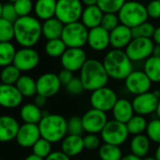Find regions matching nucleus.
Returning a JSON list of instances; mask_svg holds the SVG:
<instances>
[{
	"mask_svg": "<svg viewBox=\"0 0 160 160\" xmlns=\"http://www.w3.org/2000/svg\"><path fill=\"white\" fill-rule=\"evenodd\" d=\"M13 26L14 40L22 47L33 48L42 36V23L37 17L31 15L19 17Z\"/></svg>",
	"mask_w": 160,
	"mask_h": 160,
	"instance_id": "1",
	"label": "nucleus"
},
{
	"mask_svg": "<svg viewBox=\"0 0 160 160\" xmlns=\"http://www.w3.org/2000/svg\"><path fill=\"white\" fill-rule=\"evenodd\" d=\"M79 78L85 91L92 92L100 88L106 87L109 76L102 61L96 58H88L79 72Z\"/></svg>",
	"mask_w": 160,
	"mask_h": 160,
	"instance_id": "2",
	"label": "nucleus"
},
{
	"mask_svg": "<svg viewBox=\"0 0 160 160\" xmlns=\"http://www.w3.org/2000/svg\"><path fill=\"white\" fill-rule=\"evenodd\" d=\"M104 67L109 76L114 80H125L134 71L133 62L124 50L111 49L104 57Z\"/></svg>",
	"mask_w": 160,
	"mask_h": 160,
	"instance_id": "3",
	"label": "nucleus"
},
{
	"mask_svg": "<svg viewBox=\"0 0 160 160\" xmlns=\"http://www.w3.org/2000/svg\"><path fill=\"white\" fill-rule=\"evenodd\" d=\"M38 125L41 137L52 144L61 141L68 135L67 120L60 114L43 113V117Z\"/></svg>",
	"mask_w": 160,
	"mask_h": 160,
	"instance_id": "4",
	"label": "nucleus"
},
{
	"mask_svg": "<svg viewBox=\"0 0 160 160\" xmlns=\"http://www.w3.org/2000/svg\"><path fill=\"white\" fill-rule=\"evenodd\" d=\"M117 14L120 23L130 28L147 22L149 18L146 6L135 0L126 1Z\"/></svg>",
	"mask_w": 160,
	"mask_h": 160,
	"instance_id": "5",
	"label": "nucleus"
},
{
	"mask_svg": "<svg viewBox=\"0 0 160 160\" xmlns=\"http://www.w3.org/2000/svg\"><path fill=\"white\" fill-rule=\"evenodd\" d=\"M84 6L81 0H57L55 17L63 25L79 22Z\"/></svg>",
	"mask_w": 160,
	"mask_h": 160,
	"instance_id": "6",
	"label": "nucleus"
},
{
	"mask_svg": "<svg viewBox=\"0 0 160 160\" xmlns=\"http://www.w3.org/2000/svg\"><path fill=\"white\" fill-rule=\"evenodd\" d=\"M88 35L89 29L79 21L64 25L60 39L67 48H83L88 42Z\"/></svg>",
	"mask_w": 160,
	"mask_h": 160,
	"instance_id": "7",
	"label": "nucleus"
},
{
	"mask_svg": "<svg viewBox=\"0 0 160 160\" xmlns=\"http://www.w3.org/2000/svg\"><path fill=\"white\" fill-rule=\"evenodd\" d=\"M100 135L104 143L121 146L127 140L130 134L125 123L113 119L108 122Z\"/></svg>",
	"mask_w": 160,
	"mask_h": 160,
	"instance_id": "8",
	"label": "nucleus"
},
{
	"mask_svg": "<svg viewBox=\"0 0 160 160\" xmlns=\"http://www.w3.org/2000/svg\"><path fill=\"white\" fill-rule=\"evenodd\" d=\"M153 46L154 42L152 39L136 38L131 41L124 51L132 62H139L152 56Z\"/></svg>",
	"mask_w": 160,
	"mask_h": 160,
	"instance_id": "9",
	"label": "nucleus"
},
{
	"mask_svg": "<svg viewBox=\"0 0 160 160\" xmlns=\"http://www.w3.org/2000/svg\"><path fill=\"white\" fill-rule=\"evenodd\" d=\"M118 99L116 92L106 86L92 92L90 97V102L92 108L107 113L108 111H112Z\"/></svg>",
	"mask_w": 160,
	"mask_h": 160,
	"instance_id": "10",
	"label": "nucleus"
},
{
	"mask_svg": "<svg viewBox=\"0 0 160 160\" xmlns=\"http://www.w3.org/2000/svg\"><path fill=\"white\" fill-rule=\"evenodd\" d=\"M159 101L160 97L157 91H150L148 92L135 96L132 101V105L136 114L145 117L147 115L155 113Z\"/></svg>",
	"mask_w": 160,
	"mask_h": 160,
	"instance_id": "11",
	"label": "nucleus"
},
{
	"mask_svg": "<svg viewBox=\"0 0 160 160\" xmlns=\"http://www.w3.org/2000/svg\"><path fill=\"white\" fill-rule=\"evenodd\" d=\"M127 92L135 96L148 92L152 88V81L143 70H134L124 80Z\"/></svg>",
	"mask_w": 160,
	"mask_h": 160,
	"instance_id": "12",
	"label": "nucleus"
},
{
	"mask_svg": "<svg viewBox=\"0 0 160 160\" xmlns=\"http://www.w3.org/2000/svg\"><path fill=\"white\" fill-rule=\"evenodd\" d=\"M84 130L87 134H101L102 130L108 122L106 112L91 108L81 117Z\"/></svg>",
	"mask_w": 160,
	"mask_h": 160,
	"instance_id": "13",
	"label": "nucleus"
},
{
	"mask_svg": "<svg viewBox=\"0 0 160 160\" xmlns=\"http://www.w3.org/2000/svg\"><path fill=\"white\" fill-rule=\"evenodd\" d=\"M87 60V54L83 48H67L60 58L63 69L72 72H80Z\"/></svg>",
	"mask_w": 160,
	"mask_h": 160,
	"instance_id": "14",
	"label": "nucleus"
},
{
	"mask_svg": "<svg viewBox=\"0 0 160 160\" xmlns=\"http://www.w3.org/2000/svg\"><path fill=\"white\" fill-rule=\"evenodd\" d=\"M40 55L34 48L22 47L17 50L13 65L22 72L34 70L40 63Z\"/></svg>",
	"mask_w": 160,
	"mask_h": 160,
	"instance_id": "15",
	"label": "nucleus"
},
{
	"mask_svg": "<svg viewBox=\"0 0 160 160\" xmlns=\"http://www.w3.org/2000/svg\"><path fill=\"white\" fill-rule=\"evenodd\" d=\"M37 94H41L46 98H50L58 94L62 86L58 75L55 72H45L38 77Z\"/></svg>",
	"mask_w": 160,
	"mask_h": 160,
	"instance_id": "16",
	"label": "nucleus"
},
{
	"mask_svg": "<svg viewBox=\"0 0 160 160\" xmlns=\"http://www.w3.org/2000/svg\"><path fill=\"white\" fill-rule=\"evenodd\" d=\"M23 98L15 85L0 83V107L8 109L16 108L22 104Z\"/></svg>",
	"mask_w": 160,
	"mask_h": 160,
	"instance_id": "17",
	"label": "nucleus"
},
{
	"mask_svg": "<svg viewBox=\"0 0 160 160\" xmlns=\"http://www.w3.org/2000/svg\"><path fill=\"white\" fill-rule=\"evenodd\" d=\"M41 138L38 124L24 123L20 126L15 140L17 144L23 148H32Z\"/></svg>",
	"mask_w": 160,
	"mask_h": 160,
	"instance_id": "18",
	"label": "nucleus"
},
{
	"mask_svg": "<svg viewBox=\"0 0 160 160\" xmlns=\"http://www.w3.org/2000/svg\"><path fill=\"white\" fill-rule=\"evenodd\" d=\"M87 44L93 51L102 52L105 51L110 45L109 32L103 28L101 26L89 30Z\"/></svg>",
	"mask_w": 160,
	"mask_h": 160,
	"instance_id": "19",
	"label": "nucleus"
},
{
	"mask_svg": "<svg viewBox=\"0 0 160 160\" xmlns=\"http://www.w3.org/2000/svg\"><path fill=\"white\" fill-rule=\"evenodd\" d=\"M110 46L113 49L123 50L133 40L132 29L126 26L120 24L116 28L109 32Z\"/></svg>",
	"mask_w": 160,
	"mask_h": 160,
	"instance_id": "20",
	"label": "nucleus"
},
{
	"mask_svg": "<svg viewBox=\"0 0 160 160\" xmlns=\"http://www.w3.org/2000/svg\"><path fill=\"white\" fill-rule=\"evenodd\" d=\"M20 126L15 118L8 115L0 116V142H10L15 139Z\"/></svg>",
	"mask_w": 160,
	"mask_h": 160,
	"instance_id": "21",
	"label": "nucleus"
},
{
	"mask_svg": "<svg viewBox=\"0 0 160 160\" xmlns=\"http://www.w3.org/2000/svg\"><path fill=\"white\" fill-rule=\"evenodd\" d=\"M60 147L61 152H63L69 157L76 156L81 153L85 149L83 137L75 135H67L61 140Z\"/></svg>",
	"mask_w": 160,
	"mask_h": 160,
	"instance_id": "22",
	"label": "nucleus"
},
{
	"mask_svg": "<svg viewBox=\"0 0 160 160\" xmlns=\"http://www.w3.org/2000/svg\"><path fill=\"white\" fill-rule=\"evenodd\" d=\"M135 114L132 102L125 98H119L112 109L114 120L125 124Z\"/></svg>",
	"mask_w": 160,
	"mask_h": 160,
	"instance_id": "23",
	"label": "nucleus"
},
{
	"mask_svg": "<svg viewBox=\"0 0 160 160\" xmlns=\"http://www.w3.org/2000/svg\"><path fill=\"white\" fill-rule=\"evenodd\" d=\"M103 16H104V12L101 11V9L98 6L85 7L80 22L90 30L101 26Z\"/></svg>",
	"mask_w": 160,
	"mask_h": 160,
	"instance_id": "24",
	"label": "nucleus"
},
{
	"mask_svg": "<svg viewBox=\"0 0 160 160\" xmlns=\"http://www.w3.org/2000/svg\"><path fill=\"white\" fill-rule=\"evenodd\" d=\"M57 0H37L34 4V12L39 20L46 21L56 15Z\"/></svg>",
	"mask_w": 160,
	"mask_h": 160,
	"instance_id": "25",
	"label": "nucleus"
},
{
	"mask_svg": "<svg viewBox=\"0 0 160 160\" xmlns=\"http://www.w3.org/2000/svg\"><path fill=\"white\" fill-rule=\"evenodd\" d=\"M43 111L34 103L24 105L20 109V117L24 123L39 124L43 117Z\"/></svg>",
	"mask_w": 160,
	"mask_h": 160,
	"instance_id": "26",
	"label": "nucleus"
},
{
	"mask_svg": "<svg viewBox=\"0 0 160 160\" xmlns=\"http://www.w3.org/2000/svg\"><path fill=\"white\" fill-rule=\"evenodd\" d=\"M63 28H64V25L56 17L43 21V23L42 24V36L47 41L60 39Z\"/></svg>",
	"mask_w": 160,
	"mask_h": 160,
	"instance_id": "27",
	"label": "nucleus"
},
{
	"mask_svg": "<svg viewBox=\"0 0 160 160\" xmlns=\"http://www.w3.org/2000/svg\"><path fill=\"white\" fill-rule=\"evenodd\" d=\"M150 148H151V140L146 136V134L134 136L130 141L131 153L140 158L147 156Z\"/></svg>",
	"mask_w": 160,
	"mask_h": 160,
	"instance_id": "28",
	"label": "nucleus"
},
{
	"mask_svg": "<svg viewBox=\"0 0 160 160\" xmlns=\"http://www.w3.org/2000/svg\"><path fill=\"white\" fill-rule=\"evenodd\" d=\"M15 86L23 97H34L37 94V82L29 75H21Z\"/></svg>",
	"mask_w": 160,
	"mask_h": 160,
	"instance_id": "29",
	"label": "nucleus"
},
{
	"mask_svg": "<svg viewBox=\"0 0 160 160\" xmlns=\"http://www.w3.org/2000/svg\"><path fill=\"white\" fill-rule=\"evenodd\" d=\"M143 72L152 83H160V58L152 56L144 61Z\"/></svg>",
	"mask_w": 160,
	"mask_h": 160,
	"instance_id": "30",
	"label": "nucleus"
},
{
	"mask_svg": "<svg viewBox=\"0 0 160 160\" xmlns=\"http://www.w3.org/2000/svg\"><path fill=\"white\" fill-rule=\"evenodd\" d=\"M17 50L12 42H0V67H7L13 64Z\"/></svg>",
	"mask_w": 160,
	"mask_h": 160,
	"instance_id": "31",
	"label": "nucleus"
},
{
	"mask_svg": "<svg viewBox=\"0 0 160 160\" xmlns=\"http://www.w3.org/2000/svg\"><path fill=\"white\" fill-rule=\"evenodd\" d=\"M147 125H148V122L146 118L144 116L138 115V114H135L126 123V127L129 134L133 136L144 134L146 132Z\"/></svg>",
	"mask_w": 160,
	"mask_h": 160,
	"instance_id": "32",
	"label": "nucleus"
},
{
	"mask_svg": "<svg viewBox=\"0 0 160 160\" xmlns=\"http://www.w3.org/2000/svg\"><path fill=\"white\" fill-rule=\"evenodd\" d=\"M98 155L101 160H121L123 156L120 146L107 143H104L99 147Z\"/></svg>",
	"mask_w": 160,
	"mask_h": 160,
	"instance_id": "33",
	"label": "nucleus"
},
{
	"mask_svg": "<svg viewBox=\"0 0 160 160\" xmlns=\"http://www.w3.org/2000/svg\"><path fill=\"white\" fill-rule=\"evenodd\" d=\"M67 50L66 44L61 39H55L47 41L44 46L46 55L50 58H61L64 52Z\"/></svg>",
	"mask_w": 160,
	"mask_h": 160,
	"instance_id": "34",
	"label": "nucleus"
},
{
	"mask_svg": "<svg viewBox=\"0 0 160 160\" xmlns=\"http://www.w3.org/2000/svg\"><path fill=\"white\" fill-rule=\"evenodd\" d=\"M21 75V72L13 64H12L2 69L1 72H0V80L3 84L15 85Z\"/></svg>",
	"mask_w": 160,
	"mask_h": 160,
	"instance_id": "35",
	"label": "nucleus"
},
{
	"mask_svg": "<svg viewBox=\"0 0 160 160\" xmlns=\"http://www.w3.org/2000/svg\"><path fill=\"white\" fill-rule=\"evenodd\" d=\"M126 0H98L97 6L104 13H118Z\"/></svg>",
	"mask_w": 160,
	"mask_h": 160,
	"instance_id": "36",
	"label": "nucleus"
},
{
	"mask_svg": "<svg viewBox=\"0 0 160 160\" xmlns=\"http://www.w3.org/2000/svg\"><path fill=\"white\" fill-rule=\"evenodd\" d=\"M32 153L45 159L53 151H52V143L46 140L43 138H41L32 147Z\"/></svg>",
	"mask_w": 160,
	"mask_h": 160,
	"instance_id": "37",
	"label": "nucleus"
},
{
	"mask_svg": "<svg viewBox=\"0 0 160 160\" xmlns=\"http://www.w3.org/2000/svg\"><path fill=\"white\" fill-rule=\"evenodd\" d=\"M132 29V35L133 39L136 38H147V39H152V35L154 33L155 28L152 23H149L148 21Z\"/></svg>",
	"mask_w": 160,
	"mask_h": 160,
	"instance_id": "38",
	"label": "nucleus"
},
{
	"mask_svg": "<svg viewBox=\"0 0 160 160\" xmlns=\"http://www.w3.org/2000/svg\"><path fill=\"white\" fill-rule=\"evenodd\" d=\"M12 39H14L13 24L0 18V42H9Z\"/></svg>",
	"mask_w": 160,
	"mask_h": 160,
	"instance_id": "39",
	"label": "nucleus"
},
{
	"mask_svg": "<svg viewBox=\"0 0 160 160\" xmlns=\"http://www.w3.org/2000/svg\"><path fill=\"white\" fill-rule=\"evenodd\" d=\"M67 129L68 135L83 136L85 130L82 122V118L79 116H72L67 120Z\"/></svg>",
	"mask_w": 160,
	"mask_h": 160,
	"instance_id": "40",
	"label": "nucleus"
},
{
	"mask_svg": "<svg viewBox=\"0 0 160 160\" xmlns=\"http://www.w3.org/2000/svg\"><path fill=\"white\" fill-rule=\"evenodd\" d=\"M145 133L152 142L160 144V120L156 118L149 122Z\"/></svg>",
	"mask_w": 160,
	"mask_h": 160,
	"instance_id": "41",
	"label": "nucleus"
},
{
	"mask_svg": "<svg viewBox=\"0 0 160 160\" xmlns=\"http://www.w3.org/2000/svg\"><path fill=\"white\" fill-rule=\"evenodd\" d=\"M13 5L19 17L29 16L31 12L34 11V4L32 0H17Z\"/></svg>",
	"mask_w": 160,
	"mask_h": 160,
	"instance_id": "42",
	"label": "nucleus"
},
{
	"mask_svg": "<svg viewBox=\"0 0 160 160\" xmlns=\"http://www.w3.org/2000/svg\"><path fill=\"white\" fill-rule=\"evenodd\" d=\"M120 20L117 13H104L101 27L108 30V32L112 31L114 28H116L120 25Z\"/></svg>",
	"mask_w": 160,
	"mask_h": 160,
	"instance_id": "43",
	"label": "nucleus"
},
{
	"mask_svg": "<svg viewBox=\"0 0 160 160\" xmlns=\"http://www.w3.org/2000/svg\"><path fill=\"white\" fill-rule=\"evenodd\" d=\"M1 18L9 21V22H11L12 24H14L17 21L19 16L16 13V11H15L13 3L8 2L6 4H3V10H2Z\"/></svg>",
	"mask_w": 160,
	"mask_h": 160,
	"instance_id": "44",
	"label": "nucleus"
},
{
	"mask_svg": "<svg viewBox=\"0 0 160 160\" xmlns=\"http://www.w3.org/2000/svg\"><path fill=\"white\" fill-rule=\"evenodd\" d=\"M65 87H66V91L72 95H79L85 91L83 84L79 77H73L72 79V81Z\"/></svg>",
	"mask_w": 160,
	"mask_h": 160,
	"instance_id": "45",
	"label": "nucleus"
},
{
	"mask_svg": "<svg viewBox=\"0 0 160 160\" xmlns=\"http://www.w3.org/2000/svg\"><path fill=\"white\" fill-rule=\"evenodd\" d=\"M83 141L87 150H95L101 146V138L97 134H87L83 137Z\"/></svg>",
	"mask_w": 160,
	"mask_h": 160,
	"instance_id": "46",
	"label": "nucleus"
},
{
	"mask_svg": "<svg viewBox=\"0 0 160 160\" xmlns=\"http://www.w3.org/2000/svg\"><path fill=\"white\" fill-rule=\"evenodd\" d=\"M147 13L149 18L160 19V1L158 0H152L146 6Z\"/></svg>",
	"mask_w": 160,
	"mask_h": 160,
	"instance_id": "47",
	"label": "nucleus"
},
{
	"mask_svg": "<svg viewBox=\"0 0 160 160\" xmlns=\"http://www.w3.org/2000/svg\"><path fill=\"white\" fill-rule=\"evenodd\" d=\"M58 78L60 80V82L63 86H66L68 85L71 81H72V79L74 77L73 76V72L68 71V70H65V69H62L58 73Z\"/></svg>",
	"mask_w": 160,
	"mask_h": 160,
	"instance_id": "48",
	"label": "nucleus"
},
{
	"mask_svg": "<svg viewBox=\"0 0 160 160\" xmlns=\"http://www.w3.org/2000/svg\"><path fill=\"white\" fill-rule=\"evenodd\" d=\"M44 160H71V157L61 151H54Z\"/></svg>",
	"mask_w": 160,
	"mask_h": 160,
	"instance_id": "49",
	"label": "nucleus"
},
{
	"mask_svg": "<svg viewBox=\"0 0 160 160\" xmlns=\"http://www.w3.org/2000/svg\"><path fill=\"white\" fill-rule=\"evenodd\" d=\"M47 99H48V98H46V97H44V96H42V95H41V94H36V95L34 96V101H33V103H34L37 107H39L40 108H42L46 105Z\"/></svg>",
	"mask_w": 160,
	"mask_h": 160,
	"instance_id": "50",
	"label": "nucleus"
},
{
	"mask_svg": "<svg viewBox=\"0 0 160 160\" xmlns=\"http://www.w3.org/2000/svg\"><path fill=\"white\" fill-rule=\"evenodd\" d=\"M152 42H154V44L160 45V27L155 28V30H154V33H153V35H152Z\"/></svg>",
	"mask_w": 160,
	"mask_h": 160,
	"instance_id": "51",
	"label": "nucleus"
},
{
	"mask_svg": "<svg viewBox=\"0 0 160 160\" xmlns=\"http://www.w3.org/2000/svg\"><path fill=\"white\" fill-rule=\"evenodd\" d=\"M81 2L85 7H92V6H97L98 0H81Z\"/></svg>",
	"mask_w": 160,
	"mask_h": 160,
	"instance_id": "52",
	"label": "nucleus"
},
{
	"mask_svg": "<svg viewBox=\"0 0 160 160\" xmlns=\"http://www.w3.org/2000/svg\"><path fill=\"white\" fill-rule=\"evenodd\" d=\"M121 160H142V158H140L133 153H128V154L123 155Z\"/></svg>",
	"mask_w": 160,
	"mask_h": 160,
	"instance_id": "53",
	"label": "nucleus"
},
{
	"mask_svg": "<svg viewBox=\"0 0 160 160\" xmlns=\"http://www.w3.org/2000/svg\"><path fill=\"white\" fill-rule=\"evenodd\" d=\"M152 56L157 57V58H160V45L154 44L153 50H152Z\"/></svg>",
	"mask_w": 160,
	"mask_h": 160,
	"instance_id": "54",
	"label": "nucleus"
},
{
	"mask_svg": "<svg viewBox=\"0 0 160 160\" xmlns=\"http://www.w3.org/2000/svg\"><path fill=\"white\" fill-rule=\"evenodd\" d=\"M24 160H44L43 158H41V157H39V156H37V155H35V154H29V155H28Z\"/></svg>",
	"mask_w": 160,
	"mask_h": 160,
	"instance_id": "55",
	"label": "nucleus"
},
{
	"mask_svg": "<svg viewBox=\"0 0 160 160\" xmlns=\"http://www.w3.org/2000/svg\"><path fill=\"white\" fill-rule=\"evenodd\" d=\"M154 157L156 160H160V144H158V146L156 147V150L154 152Z\"/></svg>",
	"mask_w": 160,
	"mask_h": 160,
	"instance_id": "56",
	"label": "nucleus"
},
{
	"mask_svg": "<svg viewBox=\"0 0 160 160\" xmlns=\"http://www.w3.org/2000/svg\"><path fill=\"white\" fill-rule=\"evenodd\" d=\"M155 114L157 116V119L160 120V101H159V104L157 106V108H156V111H155Z\"/></svg>",
	"mask_w": 160,
	"mask_h": 160,
	"instance_id": "57",
	"label": "nucleus"
},
{
	"mask_svg": "<svg viewBox=\"0 0 160 160\" xmlns=\"http://www.w3.org/2000/svg\"><path fill=\"white\" fill-rule=\"evenodd\" d=\"M142 160H156L154 156H145L142 158Z\"/></svg>",
	"mask_w": 160,
	"mask_h": 160,
	"instance_id": "58",
	"label": "nucleus"
},
{
	"mask_svg": "<svg viewBox=\"0 0 160 160\" xmlns=\"http://www.w3.org/2000/svg\"><path fill=\"white\" fill-rule=\"evenodd\" d=\"M2 10H3V4L0 1V18H1V15H2Z\"/></svg>",
	"mask_w": 160,
	"mask_h": 160,
	"instance_id": "59",
	"label": "nucleus"
},
{
	"mask_svg": "<svg viewBox=\"0 0 160 160\" xmlns=\"http://www.w3.org/2000/svg\"><path fill=\"white\" fill-rule=\"evenodd\" d=\"M9 2H11V3H14V2H16L17 0H8Z\"/></svg>",
	"mask_w": 160,
	"mask_h": 160,
	"instance_id": "60",
	"label": "nucleus"
},
{
	"mask_svg": "<svg viewBox=\"0 0 160 160\" xmlns=\"http://www.w3.org/2000/svg\"><path fill=\"white\" fill-rule=\"evenodd\" d=\"M157 92H158V94H159V97H160V83H159V88H158V90H157Z\"/></svg>",
	"mask_w": 160,
	"mask_h": 160,
	"instance_id": "61",
	"label": "nucleus"
},
{
	"mask_svg": "<svg viewBox=\"0 0 160 160\" xmlns=\"http://www.w3.org/2000/svg\"><path fill=\"white\" fill-rule=\"evenodd\" d=\"M32 1H37V0H32Z\"/></svg>",
	"mask_w": 160,
	"mask_h": 160,
	"instance_id": "62",
	"label": "nucleus"
},
{
	"mask_svg": "<svg viewBox=\"0 0 160 160\" xmlns=\"http://www.w3.org/2000/svg\"><path fill=\"white\" fill-rule=\"evenodd\" d=\"M0 160H1V158H0Z\"/></svg>",
	"mask_w": 160,
	"mask_h": 160,
	"instance_id": "63",
	"label": "nucleus"
},
{
	"mask_svg": "<svg viewBox=\"0 0 160 160\" xmlns=\"http://www.w3.org/2000/svg\"><path fill=\"white\" fill-rule=\"evenodd\" d=\"M158 1H160V0H158Z\"/></svg>",
	"mask_w": 160,
	"mask_h": 160,
	"instance_id": "64",
	"label": "nucleus"
}]
</instances>
